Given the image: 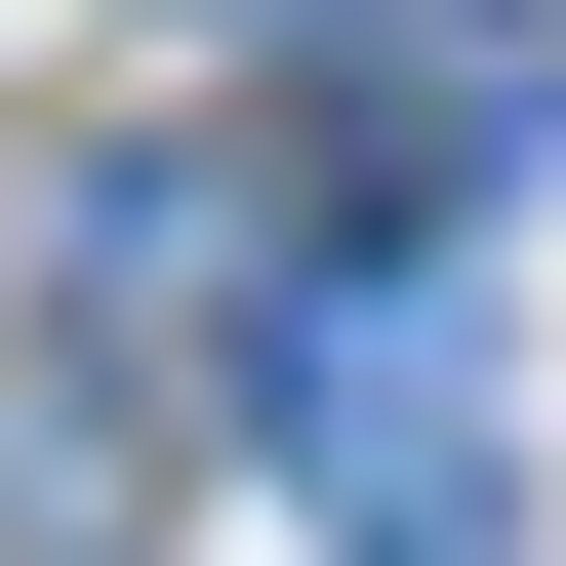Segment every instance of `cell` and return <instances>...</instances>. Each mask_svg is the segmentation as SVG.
Returning <instances> with one entry per match:
<instances>
[{
  "mask_svg": "<svg viewBox=\"0 0 566 566\" xmlns=\"http://www.w3.org/2000/svg\"><path fill=\"white\" fill-rule=\"evenodd\" d=\"M243 446L324 566H485L526 526V324H485V202H365L324 283H243Z\"/></svg>",
  "mask_w": 566,
  "mask_h": 566,
  "instance_id": "1",
  "label": "cell"
},
{
  "mask_svg": "<svg viewBox=\"0 0 566 566\" xmlns=\"http://www.w3.org/2000/svg\"><path fill=\"white\" fill-rule=\"evenodd\" d=\"M365 122H405V202H526V122H566V41H526V0H446V41H405Z\"/></svg>",
  "mask_w": 566,
  "mask_h": 566,
  "instance_id": "2",
  "label": "cell"
},
{
  "mask_svg": "<svg viewBox=\"0 0 566 566\" xmlns=\"http://www.w3.org/2000/svg\"><path fill=\"white\" fill-rule=\"evenodd\" d=\"M283 41H324V0H283Z\"/></svg>",
  "mask_w": 566,
  "mask_h": 566,
  "instance_id": "3",
  "label": "cell"
}]
</instances>
